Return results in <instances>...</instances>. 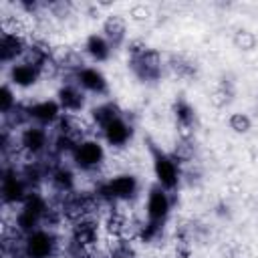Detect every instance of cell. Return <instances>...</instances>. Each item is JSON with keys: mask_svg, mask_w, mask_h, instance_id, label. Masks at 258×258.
Returning a JSON list of instances; mask_svg holds the SVG:
<instances>
[{"mask_svg": "<svg viewBox=\"0 0 258 258\" xmlns=\"http://www.w3.org/2000/svg\"><path fill=\"white\" fill-rule=\"evenodd\" d=\"M95 191L109 204H129L139 194V181L131 173H119L103 179Z\"/></svg>", "mask_w": 258, "mask_h": 258, "instance_id": "1", "label": "cell"}, {"mask_svg": "<svg viewBox=\"0 0 258 258\" xmlns=\"http://www.w3.org/2000/svg\"><path fill=\"white\" fill-rule=\"evenodd\" d=\"M149 151L153 155V173L157 183L173 194L181 183V165L171 157V153H165L155 143H149Z\"/></svg>", "mask_w": 258, "mask_h": 258, "instance_id": "2", "label": "cell"}, {"mask_svg": "<svg viewBox=\"0 0 258 258\" xmlns=\"http://www.w3.org/2000/svg\"><path fill=\"white\" fill-rule=\"evenodd\" d=\"M73 165L77 171L81 173H93V171H99V167L103 165L105 161V147L101 143V139L97 137H89V139H83L73 157H71Z\"/></svg>", "mask_w": 258, "mask_h": 258, "instance_id": "3", "label": "cell"}, {"mask_svg": "<svg viewBox=\"0 0 258 258\" xmlns=\"http://www.w3.org/2000/svg\"><path fill=\"white\" fill-rule=\"evenodd\" d=\"M60 87L56 91V103L60 105L62 113L69 115H81L87 105V93L79 87L77 75H62Z\"/></svg>", "mask_w": 258, "mask_h": 258, "instance_id": "4", "label": "cell"}, {"mask_svg": "<svg viewBox=\"0 0 258 258\" xmlns=\"http://www.w3.org/2000/svg\"><path fill=\"white\" fill-rule=\"evenodd\" d=\"M129 67L133 71V75L143 81V83H153L159 81V77L163 75L165 69V60L161 56L159 50L155 48H147L145 52H141L139 56H131L129 58Z\"/></svg>", "mask_w": 258, "mask_h": 258, "instance_id": "5", "label": "cell"}, {"mask_svg": "<svg viewBox=\"0 0 258 258\" xmlns=\"http://www.w3.org/2000/svg\"><path fill=\"white\" fill-rule=\"evenodd\" d=\"M169 210H171V191L163 189L159 183L151 185L145 202V218L155 224H165Z\"/></svg>", "mask_w": 258, "mask_h": 258, "instance_id": "6", "label": "cell"}, {"mask_svg": "<svg viewBox=\"0 0 258 258\" xmlns=\"http://www.w3.org/2000/svg\"><path fill=\"white\" fill-rule=\"evenodd\" d=\"M99 135L111 147H125L131 141V137H133V125L129 123L127 113H121L119 117H115L113 121H109L101 129Z\"/></svg>", "mask_w": 258, "mask_h": 258, "instance_id": "7", "label": "cell"}, {"mask_svg": "<svg viewBox=\"0 0 258 258\" xmlns=\"http://www.w3.org/2000/svg\"><path fill=\"white\" fill-rule=\"evenodd\" d=\"M26 107H28L30 123H36V125H42V127H54L56 121L62 115V109L56 103V99L32 101V103H26Z\"/></svg>", "mask_w": 258, "mask_h": 258, "instance_id": "8", "label": "cell"}, {"mask_svg": "<svg viewBox=\"0 0 258 258\" xmlns=\"http://www.w3.org/2000/svg\"><path fill=\"white\" fill-rule=\"evenodd\" d=\"M26 48H28V36L0 32V62L2 64L12 67L24 56Z\"/></svg>", "mask_w": 258, "mask_h": 258, "instance_id": "9", "label": "cell"}, {"mask_svg": "<svg viewBox=\"0 0 258 258\" xmlns=\"http://www.w3.org/2000/svg\"><path fill=\"white\" fill-rule=\"evenodd\" d=\"M77 83L87 95H97V97L107 95V81H105L103 73L97 71L95 67L87 64L83 71H79L77 73Z\"/></svg>", "mask_w": 258, "mask_h": 258, "instance_id": "10", "label": "cell"}, {"mask_svg": "<svg viewBox=\"0 0 258 258\" xmlns=\"http://www.w3.org/2000/svg\"><path fill=\"white\" fill-rule=\"evenodd\" d=\"M101 34L109 40V44L115 48H119L125 38H127V22L123 16L119 14H109L105 20H103V28H101Z\"/></svg>", "mask_w": 258, "mask_h": 258, "instance_id": "11", "label": "cell"}, {"mask_svg": "<svg viewBox=\"0 0 258 258\" xmlns=\"http://www.w3.org/2000/svg\"><path fill=\"white\" fill-rule=\"evenodd\" d=\"M36 81H40L38 69L26 64V62H22V60L14 62V64L8 69V83H10L12 87L28 89V87H32Z\"/></svg>", "mask_w": 258, "mask_h": 258, "instance_id": "12", "label": "cell"}, {"mask_svg": "<svg viewBox=\"0 0 258 258\" xmlns=\"http://www.w3.org/2000/svg\"><path fill=\"white\" fill-rule=\"evenodd\" d=\"M83 50H85V54H87L91 60H95V62H105V60L111 56L113 46L109 44V40H107L101 32H93V34L87 36Z\"/></svg>", "mask_w": 258, "mask_h": 258, "instance_id": "13", "label": "cell"}, {"mask_svg": "<svg viewBox=\"0 0 258 258\" xmlns=\"http://www.w3.org/2000/svg\"><path fill=\"white\" fill-rule=\"evenodd\" d=\"M173 117L179 127V137H191L196 125V111L185 99H177L173 103Z\"/></svg>", "mask_w": 258, "mask_h": 258, "instance_id": "14", "label": "cell"}, {"mask_svg": "<svg viewBox=\"0 0 258 258\" xmlns=\"http://www.w3.org/2000/svg\"><path fill=\"white\" fill-rule=\"evenodd\" d=\"M232 97H234V87H232V83H230V81H222V83L218 85V89L214 91V95H212V103H214L216 107H224V105H228V103L232 101Z\"/></svg>", "mask_w": 258, "mask_h": 258, "instance_id": "15", "label": "cell"}, {"mask_svg": "<svg viewBox=\"0 0 258 258\" xmlns=\"http://www.w3.org/2000/svg\"><path fill=\"white\" fill-rule=\"evenodd\" d=\"M16 105H18V101H16L14 91H12V85L10 83H4V87L0 89V111H2V115L8 113V111H12Z\"/></svg>", "mask_w": 258, "mask_h": 258, "instance_id": "16", "label": "cell"}, {"mask_svg": "<svg viewBox=\"0 0 258 258\" xmlns=\"http://www.w3.org/2000/svg\"><path fill=\"white\" fill-rule=\"evenodd\" d=\"M230 129H234L236 133H246L250 127H252V121H250V117L248 115H244V113H234V115H230Z\"/></svg>", "mask_w": 258, "mask_h": 258, "instance_id": "17", "label": "cell"}, {"mask_svg": "<svg viewBox=\"0 0 258 258\" xmlns=\"http://www.w3.org/2000/svg\"><path fill=\"white\" fill-rule=\"evenodd\" d=\"M234 42L238 48L242 50H252L256 46V36L250 32V30H240L236 36H234Z\"/></svg>", "mask_w": 258, "mask_h": 258, "instance_id": "18", "label": "cell"}, {"mask_svg": "<svg viewBox=\"0 0 258 258\" xmlns=\"http://www.w3.org/2000/svg\"><path fill=\"white\" fill-rule=\"evenodd\" d=\"M131 14H133L137 20H143V18H149V8H145L143 4L133 6V8H131Z\"/></svg>", "mask_w": 258, "mask_h": 258, "instance_id": "19", "label": "cell"}]
</instances>
